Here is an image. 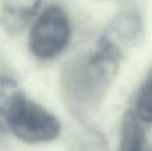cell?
<instances>
[{
    "instance_id": "7",
    "label": "cell",
    "mask_w": 152,
    "mask_h": 151,
    "mask_svg": "<svg viewBox=\"0 0 152 151\" xmlns=\"http://www.w3.org/2000/svg\"><path fill=\"white\" fill-rule=\"evenodd\" d=\"M23 90L19 83L12 78L0 76V133L8 131V116L10 110Z\"/></svg>"
},
{
    "instance_id": "1",
    "label": "cell",
    "mask_w": 152,
    "mask_h": 151,
    "mask_svg": "<svg viewBox=\"0 0 152 151\" xmlns=\"http://www.w3.org/2000/svg\"><path fill=\"white\" fill-rule=\"evenodd\" d=\"M122 60L115 53L96 47L93 52L80 53L63 64L62 93L75 116L86 119L99 109Z\"/></svg>"
},
{
    "instance_id": "4",
    "label": "cell",
    "mask_w": 152,
    "mask_h": 151,
    "mask_svg": "<svg viewBox=\"0 0 152 151\" xmlns=\"http://www.w3.org/2000/svg\"><path fill=\"white\" fill-rule=\"evenodd\" d=\"M144 22L137 10L124 9L110 20L99 39L125 56V52L137 47L143 39Z\"/></svg>"
},
{
    "instance_id": "8",
    "label": "cell",
    "mask_w": 152,
    "mask_h": 151,
    "mask_svg": "<svg viewBox=\"0 0 152 151\" xmlns=\"http://www.w3.org/2000/svg\"><path fill=\"white\" fill-rule=\"evenodd\" d=\"M134 113L141 121L152 123V69L141 85L137 96Z\"/></svg>"
},
{
    "instance_id": "2",
    "label": "cell",
    "mask_w": 152,
    "mask_h": 151,
    "mask_svg": "<svg viewBox=\"0 0 152 151\" xmlns=\"http://www.w3.org/2000/svg\"><path fill=\"white\" fill-rule=\"evenodd\" d=\"M8 131L25 143L37 144L56 139L61 123L54 114L23 93L10 110Z\"/></svg>"
},
{
    "instance_id": "3",
    "label": "cell",
    "mask_w": 152,
    "mask_h": 151,
    "mask_svg": "<svg viewBox=\"0 0 152 151\" xmlns=\"http://www.w3.org/2000/svg\"><path fill=\"white\" fill-rule=\"evenodd\" d=\"M70 34L69 18L63 7L58 4H49L31 27L29 50L39 59H52L65 50Z\"/></svg>"
},
{
    "instance_id": "6",
    "label": "cell",
    "mask_w": 152,
    "mask_h": 151,
    "mask_svg": "<svg viewBox=\"0 0 152 151\" xmlns=\"http://www.w3.org/2000/svg\"><path fill=\"white\" fill-rule=\"evenodd\" d=\"M134 111H127L121 123L119 151H146L145 135Z\"/></svg>"
},
{
    "instance_id": "5",
    "label": "cell",
    "mask_w": 152,
    "mask_h": 151,
    "mask_svg": "<svg viewBox=\"0 0 152 151\" xmlns=\"http://www.w3.org/2000/svg\"><path fill=\"white\" fill-rule=\"evenodd\" d=\"M40 5V1L2 2V25L10 32H19L23 30L33 19Z\"/></svg>"
}]
</instances>
